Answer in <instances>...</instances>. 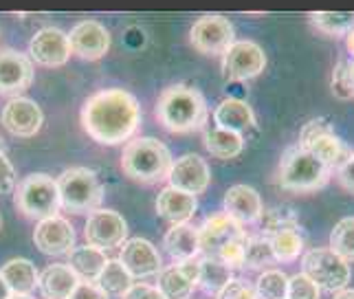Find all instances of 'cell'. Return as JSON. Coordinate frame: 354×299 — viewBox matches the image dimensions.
I'll return each mask as SVG.
<instances>
[{
    "label": "cell",
    "mask_w": 354,
    "mask_h": 299,
    "mask_svg": "<svg viewBox=\"0 0 354 299\" xmlns=\"http://www.w3.org/2000/svg\"><path fill=\"white\" fill-rule=\"evenodd\" d=\"M141 126L137 97L124 89H102L82 106V128L93 141L119 145L130 141Z\"/></svg>",
    "instance_id": "1"
},
{
    "label": "cell",
    "mask_w": 354,
    "mask_h": 299,
    "mask_svg": "<svg viewBox=\"0 0 354 299\" xmlns=\"http://www.w3.org/2000/svg\"><path fill=\"white\" fill-rule=\"evenodd\" d=\"M154 115L165 130L187 134L205 126L209 110H207V102L201 91L187 84H174L158 97Z\"/></svg>",
    "instance_id": "2"
},
{
    "label": "cell",
    "mask_w": 354,
    "mask_h": 299,
    "mask_svg": "<svg viewBox=\"0 0 354 299\" xmlns=\"http://www.w3.org/2000/svg\"><path fill=\"white\" fill-rule=\"evenodd\" d=\"M169 167H172V154L163 141L154 136H139L126 143L121 152V170L128 179L154 185L167 179Z\"/></svg>",
    "instance_id": "3"
},
{
    "label": "cell",
    "mask_w": 354,
    "mask_h": 299,
    "mask_svg": "<svg viewBox=\"0 0 354 299\" xmlns=\"http://www.w3.org/2000/svg\"><path fill=\"white\" fill-rule=\"evenodd\" d=\"M330 179L333 172L319 158H315L308 150L299 147L297 143L282 154L275 172L277 187H282L284 192H292V194L317 192L326 187Z\"/></svg>",
    "instance_id": "4"
},
{
    "label": "cell",
    "mask_w": 354,
    "mask_h": 299,
    "mask_svg": "<svg viewBox=\"0 0 354 299\" xmlns=\"http://www.w3.org/2000/svg\"><path fill=\"white\" fill-rule=\"evenodd\" d=\"M59 194V209L66 214H93L104 201V187L100 176L88 167L64 170L55 179Z\"/></svg>",
    "instance_id": "5"
},
{
    "label": "cell",
    "mask_w": 354,
    "mask_h": 299,
    "mask_svg": "<svg viewBox=\"0 0 354 299\" xmlns=\"http://www.w3.org/2000/svg\"><path fill=\"white\" fill-rule=\"evenodd\" d=\"M14 205L22 216L38 220V222L57 216L59 194H57L55 179H51L48 174H42V172L24 176L16 187Z\"/></svg>",
    "instance_id": "6"
},
{
    "label": "cell",
    "mask_w": 354,
    "mask_h": 299,
    "mask_svg": "<svg viewBox=\"0 0 354 299\" xmlns=\"http://www.w3.org/2000/svg\"><path fill=\"white\" fill-rule=\"evenodd\" d=\"M301 273L317 284V289L328 293H339L348 289L352 280L350 262L337 255L330 246H317L304 253Z\"/></svg>",
    "instance_id": "7"
},
{
    "label": "cell",
    "mask_w": 354,
    "mask_h": 299,
    "mask_svg": "<svg viewBox=\"0 0 354 299\" xmlns=\"http://www.w3.org/2000/svg\"><path fill=\"white\" fill-rule=\"evenodd\" d=\"M297 145L304 147V150H308V152L315 158H319L333 174L354 154L352 150L333 132L330 123L324 121V119L308 121L306 126L301 128Z\"/></svg>",
    "instance_id": "8"
},
{
    "label": "cell",
    "mask_w": 354,
    "mask_h": 299,
    "mask_svg": "<svg viewBox=\"0 0 354 299\" xmlns=\"http://www.w3.org/2000/svg\"><path fill=\"white\" fill-rule=\"evenodd\" d=\"M266 69L264 48L253 40H234L223 53V75L227 80L247 82Z\"/></svg>",
    "instance_id": "9"
},
{
    "label": "cell",
    "mask_w": 354,
    "mask_h": 299,
    "mask_svg": "<svg viewBox=\"0 0 354 299\" xmlns=\"http://www.w3.org/2000/svg\"><path fill=\"white\" fill-rule=\"evenodd\" d=\"M189 42L198 53L205 55L225 53L234 44V24L218 14L201 16L189 31Z\"/></svg>",
    "instance_id": "10"
},
{
    "label": "cell",
    "mask_w": 354,
    "mask_h": 299,
    "mask_svg": "<svg viewBox=\"0 0 354 299\" xmlns=\"http://www.w3.org/2000/svg\"><path fill=\"white\" fill-rule=\"evenodd\" d=\"M126 235H128V224L124 216L113 209L93 211L86 220V227H84V238H86L88 246L100 248V251L124 246Z\"/></svg>",
    "instance_id": "11"
},
{
    "label": "cell",
    "mask_w": 354,
    "mask_h": 299,
    "mask_svg": "<svg viewBox=\"0 0 354 299\" xmlns=\"http://www.w3.org/2000/svg\"><path fill=\"white\" fill-rule=\"evenodd\" d=\"M71 57V44L68 33H64L57 27H44L35 31V35L29 42V60L40 66H64Z\"/></svg>",
    "instance_id": "12"
},
{
    "label": "cell",
    "mask_w": 354,
    "mask_h": 299,
    "mask_svg": "<svg viewBox=\"0 0 354 299\" xmlns=\"http://www.w3.org/2000/svg\"><path fill=\"white\" fill-rule=\"evenodd\" d=\"M33 84V62L16 48H0V95L20 97Z\"/></svg>",
    "instance_id": "13"
},
{
    "label": "cell",
    "mask_w": 354,
    "mask_h": 299,
    "mask_svg": "<svg viewBox=\"0 0 354 299\" xmlns=\"http://www.w3.org/2000/svg\"><path fill=\"white\" fill-rule=\"evenodd\" d=\"M169 187L185 194H203L212 181V170L207 165V161L198 154H183L180 158L172 161V167L167 174Z\"/></svg>",
    "instance_id": "14"
},
{
    "label": "cell",
    "mask_w": 354,
    "mask_h": 299,
    "mask_svg": "<svg viewBox=\"0 0 354 299\" xmlns=\"http://www.w3.org/2000/svg\"><path fill=\"white\" fill-rule=\"evenodd\" d=\"M0 121H3V126L14 136L29 139V136H35L40 132L44 123V115H42V108L35 104L33 99L14 97L5 104Z\"/></svg>",
    "instance_id": "15"
},
{
    "label": "cell",
    "mask_w": 354,
    "mask_h": 299,
    "mask_svg": "<svg viewBox=\"0 0 354 299\" xmlns=\"http://www.w3.org/2000/svg\"><path fill=\"white\" fill-rule=\"evenodd\" d=\"M71 53L82 60H102L111 48V31L97 20H84L71 29L68 33Z\"/></svg>",
    "instance_id": "16"
},
{
    "label": "cell",
    "mask_w": 354,
    "mask_h": 299,
    "mask_svg": "<svg viewBox=\"0 0 354 299\" xmlns=\"http://www.w3.org/2000/svg\"><path fill=\"white\" fill-rule=\"evenodd\" d=\"M198 273H201L198 257L174 262L172 266L158 273L156 289L165 299H189L194 295V289L198 286Z\"/></svg>",
    "instance_id": "17"
},
{
    "label": "cell",
    "mask_w": 354,
    "mask_h": 299,
    "mask_svg": "<svg viewBox=\"0 0 354 299\" xmlns=\"http://www.w3.org/2000/svg\"><path fill=\"white\" fill-rule=\"evenodd\" d=\"M33 242L44 255H64L75 248V229L62 216L46 218L35 224Z\"/></svg>",
    "instance_id": "18"
},
{
    "label": "cell",
    "mask_w": 354,
    "mask_h": 299,
    "mask_svg": "<svg viewBox=\"0 0 354 299\" xmlns=\"http://www.w3.org/2000/svg\"><path fill=\"white\" fill-rule=\"evenodd\" d=\"M119 262L126 266V271L132 278H139V280L158 275V273L163 271V262H161L158 248L143 238H132V240L124 242Z\"/></svg>",
    "instance_id": "19"
},
{
    "label": "cell",
    "mask_w": 354,
    "mask_h": 299,
    "mask_svg": "<svg viewBox=\"0 0 354 299\" xmlns=\"http://www.w3.org/2000/svg\"><path fill=\"white\" fill-rule=\"evenodd\" d=\"M242 235H247L242 231V224H238L234 218H229L225 211H218V214H212L207 218L203 222V227L198 229L201 251L207 257H216L225 244H229L236 238H242Z\"/></svg>",
    "instance_id": "20"
},
{
    "label": "cell",
    "mask_w": 354,
    "mask_h": 299,
    "mask_svg": "<svg viewBox=\"0 0 354 299\" xmlns=\"http://www.w3.org/2000/svg\"><path fill=\"white\" fill-rule=\"evenodd\" d=\"M264 211L260 194L249 185H234L225 194V214L234 218L238 224H253L260 222V216Z\"/></svg>",
    "instance_id": "21"
},
{
    "label": "cell",
    "mask_w": 354,
    "mask_h": 299,
    "mask_svg": "<svg viewBox=\"0 0 354 299\" xmlns=\"http://www.w3.org/2000/svg\"><path fill=\"white\" fill-rule=\"evenodd\" d=\"M214 121H216V128L238 132V134L258 126L253 108L247 102H242V99H236V97L223 99V102L216 106Z\"/></svg>",
    "instance_id": "22"
},
{
    "label": "cell",
    "mask_w": 354,
    "mask_h": 299,
    "mask_svg": "<svg viewBox=\"0 0 354 299\" xmlns=\"http://www.w3.org/2000/svg\"><path fill=\"white\" fill-rule=\"evenodd\" d=\"M196 196L185 194L176 187H165L156 198V214L172 224H185L194 214H196Z\"/></svg>",
    "instance_id": "23"
},
{
    "label": "cell",
    "mask_w": 354,
    "mask_h": 299,
    "mask_svg": "<svg viewBox=\"0 0 354 299\" xmlns=\"http://www.w3.org/2000/svg\"><path fill=\"white\" fill-rule=\"evenodd\" d=\"M80 282L68 264H51L38 275V289L44 299H68Z\"/></svg>",
    "instance_id": "24"
},
{
    "label": "cell",
    "mask_w": 354,
    "mask_h": 299,
    "mask_svg": "<svg viewBox=\"0 0 354 299\" xmlns=\"http://www.w3.org/2000/svg\"><path fill=\"white\" fill-rule=\"evenodd\" d=\"M163 246L174 262H185L194 260L201 253V238L198 229L192 224H172V229L165 233Z\"/></svg>",
    "instance_id": "25"
},
{
    "label": "cell",
    "mask_w": 354,
    "mask_h": 299,
    "mask_svg": "<svg viewBox=\"0 0 354 299\" xmlns=\"http://www.w3.org/2000/svg\"><path fill=\"white\" fill-rule=\"evenodd\" d=\"M0 275L7 282L9 291L14 295H29L38 286V271H35L33 262L24 257H14L0 269Z\"/></svg>",
    "instance_id": "26"
},
{
    "label": "cell",
    "mask_w": 354,
    "mask_h": 299,
    "mask_svg": "<svg viewBox=\"0 0 354 299\" xmlns=\"http://www.w3.org/2000/svg\"><path fill=\"white\" fill-rule=\"evenodd\" d=\"M106 253L95 246H75L68 253V266L75 271V275L82 278L84 282H97L106 266Z\"/></svg>",
    "instance_id": "27"
},
{
    "label": "cell",
    "mask_w": 354,
    "mask_h": 299,
    "mask_svg": "<svg viewBox=\"0 0 354 299\" xmlns=\"http://www.w3.org/2000/svg\"><path fill=\"white\" fill-rule=\"evenodd\" d=\"M205 147L207 152L216 158H236L242 150H244V136L238 132H229L223 128H212V130H205Z\"/></svg>",
    "instance_id": "28"
},
{
    "label": "cell",
    "mask_w": 354,
    "mask_h": 299,
    "mask_svg": "<svg viewBox=\"0 0 354 299\" xmlns=\"http://www.w3.org/2000/svg\"><path fill=\"white\" fill-rule=\"evenodd\" d=\"M231 280V271L223 264L218 257H203L201 260V273H198V289L209 295L218 297L223 293V289Z\"/></svg>",
    "instance_id": "29"
},
{
    "label": "cell",
    "mask_w": 354,
    "mask_h": 299,
    "mask_svg": "<svg viewBox=\"0 0 354 299\" xmlns=\"http://www.w3.org/2000/svg\"><path fill=\"white\" fill-rule=\"evenodd\" d=\"M97 284L100 289L111 297H124L130 289H132V275L126 271V266L121 264L119 260H108L106 266L102 271V275L97 278Z\"/></svg>",
    "instance_id": "30"
},
{
    "label": "cell",
    "mask_w": 354,
    "mask_h": 299,
    "mask_svg": "<svg viewBox=\"0 0 354 299\" xmlns=\"http://www.w3.org/2000/svg\"><path fill=\"white\" fill-rule=\"evenodd\" d=\"M310 22L326 35H348L354 29V11H317Z\"/></svg>",
    "instance_id": "31"
},
{
    "label": "cell",
    "mask_w": 354,
    "mask_h": 299,
    "mask_svg": "<svg viewBox=\"0 0 354 299\" xmlns=\"http://www.w3.org/2000/svg\"><path fill=\"white\" fill-rule=\"evenodd\" d=\"M271 238V246H273V255H275V262H295L301 251H304V240L299 231L295 229H288V231H277L273 235H268Z\"/></svg>",
    "instance_id": "32"
},
{
    "label": "cell",
    "mask_w": 354,
    "mask_h": 299,
    "mask_svg": "<svg viewBox=\"0 0 354 299\" xmlns=\"http://www.w3.org/2000/svg\"><path fill=\"white\" fill-rule=\"evenodd\" d=\"M275 264V255H273V246H271V238L268 235H255V238H249L247 242V251H244V266L242 269H264Z\"/></svg>",
    "instance_id": "33"
},
{
    "label": "cell",
    "mask_w": 354,
    "mask_h": 299,
    "mask_svg": "<svg viewBox=\"0 0 354 299\" xmlns=\"http://www.w3.org/2000/svg\"><path fill=\"white\" fill-rule=\"evenodd\" d=\"M253 286L260 299H286L288 275L279 269H266Z\"/></svg>",
    "instance_id": "34"
},
{
    "label": "cell",
    "mask_w": 354,
    "mask_h": 299,
    "mask_svg": "<svg viewBox=\"0 0 354 299\" xmlns=\"http://www.w3.org/2000/svg\"><path fill=\"white\" fill-rule=\"evenodd\" d=\"M260 222H262L264 235H273L277 231H288V229L299 231V220L295 216V211L288 207H273V209L262 211Z\"/></svg>",
    "instance_id": "35"
},
{
    "label": "cell",
    "mask_w": 354,
    "mask_h": 299,
    "mask_svg": "<svg viewBox=\"0 0 354 299\" xmlns=\"http://www.w3.org/2000/svg\"><path fill=\"white\" fill-rule=\"evenodd\" d=\"M330 248L346 262H354V216L335 224L330 233Z\"/></svg>",
    "instance_id": "36"
},
{
    "label": "cell",
    "mask_w": 354,
    "mask_h": 299,
    "mask_svg": "<svg viewBox=\"0 0 354 299\" xmlns=\"http://www.w3.org/2000/svg\"><path fill=\"white\" fill-rule=\"evenodd\" d=\"M247 242H249L247 235H242V238L231 240L229 244H225V246L221 248V251H218L216 257L221 260L229 271L242 269V266H244V251H247Z\"/></svg>",
    "instance_id": "37"
},
{
    "label": "cell",
    "mask_w": 354,
    "mask_h": 299,
    "mask_svg": "<svg viewBox=\"0 0 354 299\" xmlns=\"http://www.w3.org/2000/svg\"><path fill=\"white\" fill-rule=\"evenodd\" d=\"M322 291L317 289V284L306 278L304 273H297V275L288 278V293L286 299H319Z\"/></svg>",
    "instance_id": "38"
},
{
    "label": "cell",
    "mask_w": 354,
    "mask_h": 299,
    "mask_svg": "<svg viewBox=\"0 0 354 299\" xmlns=\"http://www.w3.org/2000/svg\"><path fill=\"white\" fill-rule=\"evenodd\" d=\"M333 93L339 99H352V84H350V62L341 60L333 69Z\"/></svg>",
    "instance_id": "39"
},
{
    "label": "cell",
    "mask_w": 354,
    "mask_h": 299,
    "mask_svg": "<svg viewBox=\"0 0 354 299\" xmlns=\"http://www.w3.org/2000/svg\"><path fill=\"white\" fill-rule=\"evenodd\" d=\"M216 299H260L258 293H255V286L247 280L240 278H231L229 284L223 289V293Z\"/></svg>",
    "instance_id": "40"
},
{
    "label": "cell",
    "mask_w": 354,
    "mask_h": 299,
    "mask_svg": "<svg viewBox=\"0 0 354 299\" xmlns=\"http://www.w3.org/2000/svg\"><path fill=\"white\" fill-rule=\"evenodd\" d=\"M14 190H16V170L5 154H0V194H9Z\"/></svg>",
    "instance_id": "41"
},
{
    "label": "cell",
    "mask_w": 354,
    "mask_h": 299,
    "mask_svg": "<svg viewBox=\"0 0 354 299\" xmlns=\"http://www.w3.org/2000/svg\"><path fill=\"white\" fill-rule=\"evenodd\" d=\"M68 299H108V295L100 289L97 282H80Z\"/></svg>",
    "instance_id": "42"
},
{
    "label": "cell",
    "mask_w": 354,
    "mask_h": 299,
    "mask_svg": "<svg viewBox=\"0 0 354 299\" xmlns=\"http://www.w3.org/2000/svg\"><path fill=\"white\" fill-rule=\"evenodd\" d=\"M335 176H337L339 185L344 187L346 192L354 194V154H352V156L346 161V163L335 172Z\"/></svg>",
    "instance_id": "43"
},
{
    "label": "cell",
    "mask_w": 354,
    "mask_h": 299,
    "mask_svg": "<svg viewBox=\"0 0 354 299\" xmlns=\"http://www.w3.org/2000/svg\"><path fill=\"white\" fill-rule=\"evenodd\" d=\"M121 299H165L161 293H158L156 286L150 284H132V289L121 297Z\"/></svg>",
    "instance_id": "44"
},
{
    "label": "cell",
    "mask_w": 354,
    "mask_h": 299,
    "mask_svg": "<svg viewBox=\"0 0 354 299\" xmlns=\"http://www.w3.org/2000/svg\"><path fill=\"white\" fill-rule=\"evenodd\" d=\"M11 295H14V293H11V291H9V286H7V282L3 280V275H0V299H9Z\"/></svg>",
    "instance_id": "45"
},
{
    "label": "cell",
    "mask_w": 354,
    "mask_h": 299,
    "mask_svg": "<svg viewBox=\"0 0 354 299\" xmlns=\"http://www.w3.org/2000/svg\"><path fill=\"white\" fill-rule=\"evenodd\" d=\"M333 299H354V289H344V291H339V293H335Z\"/></svg>",
    "instance_id": "46"
},
{
    "label": "cell",
    "mask_w": 354,
    "mask_h": 299,
    "mask_svg": "<svg viewBox=\"0 0 354 299\" xmlns=\"http://www.w3.org/2000/svg\"><path fill=\"white\" fill-rule=\"evenodd\" d=\"M346 48H348V53L354 57V29L346 35Z\"/></svg>",
    "instance_id": "47"
},
{
    "label": "cell",
    "mask_w": 354,
    "mask_h": 299,
    "mask_svg": "<svg viewBox=\"0 0 354 299\" xmlns=\"http://www.w3.org/2000/svg\"><path fill=\"white\" fill-rule=\"evenodd\" d=\"M350 84H352V93H354V60L350 62Z\"/></svg>",
    "instance_id": "48"
},
{
    "label": "cell",
    "mask_w": 354,
    "mask_h": 299,
    "mask_svg": "<svg viewBox=\"0 0 354 299\" xmlns=\"http://www.w3.org/2000/svg\"><path fill=\"white\" fill-rule=\"evenodd\" d=\"M9 299H33L31 295H11Z\"/></svg>",
    "instance_id": "49"
},
{
    "label": "cell",
    "mask_w": 354,
    "mask_h": 299,
    "mask_svg": "<svg viewBox=\"0 0 354 299\" xmlns=\"http://www.w3.org/2000/svg\"><path fill=\"white\" fill-rule=\"evenodd\" d=\"M0 154H5V141H3V136H0Z\"/></svg>",
    "instance_id": "50"
},
{
    "label": "cell",
    "mask_w": 354,
    "mask_h": 299,
    "mask_svg": "<svg viewBox=\"0 0 354 299\" xmlns=\"http://www.w3.org/2000/svg\"><path fill=\"white\" fill-rule=\"evenodd\" d=\"M0 227H3V218H0Z\"/></svg>",
    "instance_id": "51"
}]
</instances>
